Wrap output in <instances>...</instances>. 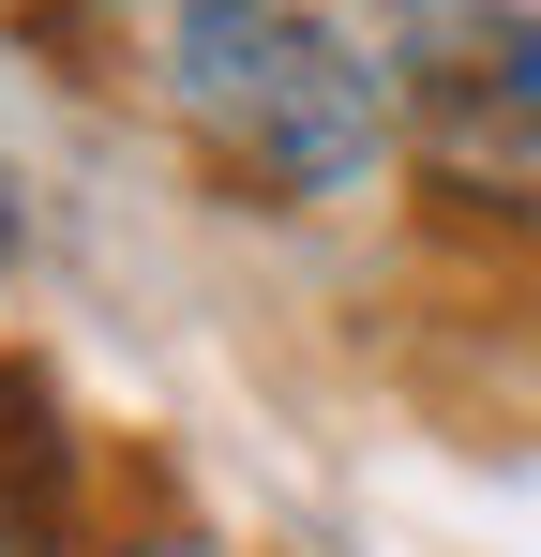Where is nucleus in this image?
Instances as JSON below:
<instances>
[{
    "instance_id": "f257e3e1",
    "label": "nucleus",
    "mask_w": 541,
    "mask_h": 557,
    "mask_svg": "<svg viewBox=\"0 0 541 557\" xmlns=\"http://www.w3.org/2000/svg\"><path fill=\"white\" fill-rule=\"evenodd\" d=\"M166 106L256 196H361L406 136V61L316 0H196L166 15Z\"/></svg>"
},
{
    "instance_id": "f03ea898",
    "label": "nucleus",
    "mask_w": 541,
    "mask_h": 557,
    "mask_svg": "<svg viewBox=\"0 0 541 557\" xmlns=\"http://www.w3.org/2000/svg\"><path fill=\"white\" fill-rule=\"evenodd\" d=\"M61 512H76V407L46 362L0 347V557H46Z\"/></svg>"
},
{
    "instance_id": "7ed1b4c3",
    "label": "nucleus",
    "mask_w": 541,
    "mask_h": 557,
    "mask_svg": "<svg viewBox=\"0 0 541 557\" xmlns=\"http://www.w3.org/2000/svg\"><path fill=\"white\" fill-rule=\"evenodd\" d=\"M496 76H512V106L541 121V15H512V30H496Z\"/></svg>"
},
{
    "instance_id": "20e7f679",
    "label": "nucleus",
    "mask_w": 541,
    "mask_h": 557,
    "mask_svg": "<svg viewBox=\"0 0 541 557\" xmlns=\"http://www.w3.org/2000/svg\"><path fill=\"white\" fill-rule=\"evenodd\" d=\"M361 15H376V30H391V61H406V46H422V30H451L466 0H361Z\"/></svg>"
},
{
    "instance_id": "39448f33",
    "label": "nucleus",
    "mask_w": 541,
    "mask_h": 557,
    "mask_svg": "<svg viewBox=\"0 0 541 557\" xmlns=\"http://www.w3.org/2000/svg\"><path fill=\"white\" fill-rule=\"evenodd\" d=\"M136 557H226V543H196V528H166V543H136Z\"/></svg>"
},
{
    "instance_id": "423d86ee",
    "label": "nucleus",
    "mask_w": 541,
    "mask_h": 557,
    "mask_svg": "<svg viewBox=\"0 0 541 557\" xmlns=\"http://www.w3.org/2000/svg\"><path fill=\"white\" fill-rule=\"evenodd\" d=\"M0 272H15V196H0Z\"/></svg>"
},
{
    "instance_id": "0eeeda50",
    "label": "nucleus",
    "mask_w": 541,
    "mask_h": 557,
    "mask_svg": "<svg viewBox=\"0 0 541 557\" xmlns=\"http://www.w3.org/2000/svg\"><path fill=\"white\" fill-rule=\"evenodd\" d=\"M121 15H136V0H121ZM151 15H196V0H151Z\"/></svg>"
}]
</instances>
